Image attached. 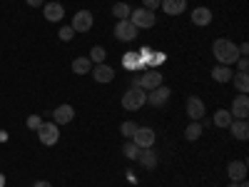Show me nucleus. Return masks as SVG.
Listing matches in <instances>:
<instances>
[{
	"label": "nucleus",
	"mask_w": 249,
	"mask_h": 187,
	"mask_svg": "<svg viewBox=\"0 0 249 187\" xmlns=\"http://www.w3.org/2000/svg\"><path fill=\"white\" fill-rule=\"evenodd\" d=\"M212 53H214V57H217L219 65H232V62H237V57H239L237 45L232 43V40H227V37H217V40H214Z\"/></svg>",
	"instance_id": "1"
},
{
	"label": "nucleus",
	"mask_w": 249,
	"mask_h": 187,
	"mask_svg": "<svg viewBox=\"0 0 249 187\" xmlns=\"http://www.w3.org/2000/svg\"><path fill=\"white\" fill-rule=\"evenodd\" d=\"M130 23H132L137 30H147V28H152V25L157 23V15H155V10L137 8V10L130 13Z\"/></svg>",
	"instance_id": "2"
},
{
	"label": "nucleus",
	"mask_w": 249,
	"mask_h": 187,
	"mask_svg": "<svg viewBox=\"0 0 249 187\" xmlns=\"http://www.w3.org/2000/svg\"><path fill=\"white\" fill-rule=\"evenodd\" d=\"M144 102H147V93H144L142 88H130L122 95V108L124 110H140Z\"/></svg>",
	"instance_id": "3"
},
{
	"label": "nucleus",
	"mask_w": 249,
	"mask_h": 187,
	"mask_svg": "<svg viewBox=\"0 0 249 187\" xmlns=\"http://www.w3.org/2000/svg\"><path fill=\"white\" fill-rule=\"evenodd\" d=\"M37 137H40V142H43V145H48V148L57 145V140H60L57 125L55 122H43V125H40V130H37Z\"/></svg>",
	"instance_id": "4"
},
{
	"label": "nucleus",
	"mask_w": 249,
	"mask_h": 187,
	"mask_svg": "<svg viewBox=\"0 0 249 187\" xmlns=\"http://www.w3.org/2000/svg\"><path fill=\"white\" fill-rule=\"evenodd\" d=\"M137 28L130 23V18H124V20H117V25H115V37L122 40V43H130V40L137 37Z\"/></svg>",
	"instance_id": "5"
},
{
	"label": "nucleus",
	"mask_w": 249,
	"mask_h": 187,
	"mask_svg": "<svg viewBox=\"0 0 249 187\" xmlns=\"http://www.w3.org/2000/svg\"><path fill=\"white\" fill-rule=\"evenodd\" d=\"M160 85H164V75H162L160 70H147V73L140 75V88H142L144 93H150V90H155V88H160Z\"/></svg>",
	"instance_id": "6"
},
{
	"label": "nucleus",
	"mask_w": 249,
	"mask_h": 187,
	"mask_svg": "<svg viewBox=\"0 0 249 187\" xmlns=\"http://www.w3.org/2000/svg\"><path fill=\"white\" fill-rule=\"evenodd\" d=\"M170 97H172V90L167 88V85H160V88H155V90H150V95H147V102L152 108H164L170 102Z\"/></svg>",
	"instance_id": "7"
},
{
	"label": "nucleus",
	"mask_w": 249,
	"mask_h": 187,
	"mask_svg": "<svg viewBox=\"0 0 249 187\" xmlns=\"http://www.w3.org/2000/svg\"><path fill=\"white\" fill-rule=\"evenodd\" d=\"M92 20H95V15H92L90 10H80V13H75L70 28H72L75 33H88V30L92 28Z\"/></svg>",
	"instance_id": "8"
},
{
	"label": "nucleus",
	"mask_w": 249,
	"mask_h": 187,
	"mask_svg": "<svg viewBox=\"0 0 249 187\" xmlns=\"http://www.w3.org/2000/svg\"><path fill=\"white\" fill-rule=\"evenodd\" d=\"M155 130L152 128H137V132L132 135V142L137 145V148H152V145H155Z\"/></svg>",
	"instance_id": "9"
},
{
	"label": "nucleus",
	"mask_w": 249,
	"mask_h": 187,
	"mask_svg": "<svg viewBox=\"0 0 249 187\" xmlns=\"http://www.w3.org/2000/svg\"><path fill=\"white\" fill-rule=\"evenodd\" d=\"M232 117L234 120H247V115H249V97L247 95H237L234 100H232Z\"/></svg>",
	"instance_id": "10"
},
{
	"label": "nucleus",
	"mask_w": 249,
	"mask_h": 187,
	"mask_svg": "<svg viewBox=\"0 0 249 187\" xmlns=\"http://www.w3.org/2000/svg\"><path fill=\"white\" fill-rule=\"evenodd\" d=\"M187 117L190 120H197V122H202V117H204V102L199 100V97H187Z\"/></svg>",
	"instance_id": "11"
},
{
	"label": "nucleus",
	"mask_w": 249,
	"mask_h": 187,
	"mask_svg": "<svg viewBox=\"0 0 249 187\" xmlns=\"http://www.w3.org/2000/svg\"><path fill=\"white\" fill-rule=\"evenodd\" d=\"M75 120V108L72 105H60V108H55V112H53V122L55 125H68V122H72Z\"/></svg>",
	"instance_id": "12"
},
{
	"label": "nucleus",
	"mask_w": 249,
	"mask_h": 187,
	"mask_svg": "<svg viewBox=\"0 0 249 187\" xmlns=\"http://www.w3.org/2000/svg\"><path fill=\"white\" fill-rule=\"evenodd\" d=\"M227 175H230L232 182H239L247 177V162L244 160H232L230 165H227Z\"/></svg>",
	"instance_id": "13"
},
{
	"label": "nucleus",
	"mask_w": 249,
	"mask_h": 187,
	"mask_svg": "<svg viewBox=\"0 0 249 187\" xmlns=\"http://www.w3.org/2000/svg\"><path fill=\"white\" fill-rule=\"evenodd\" d=\"M90 73H92L95 82H102V85H105V82H112V80H115V68L105 65V62H102V65H95Z\"/></svg>",
	"instance_id": "14"
},
{
	"label": "nucleus",
	"mask_w": 249,
	"mask_h": 187,
	"mask_svg": "<svg viewBox=\"0 0 249 187\" xmlns=\"http://www.w3.org/2000/svg\"><path fill=\"white\" fill-rule=\"evenodd\" d=\"M43 15H45V20H50V23H60V20L65 18V8H62L60 3H45Z\"/></svg>",
	"instance_id": "15"
},
{
	"label": "nucleus",
	"mask_w": 249,
	"mask_h": 187,
	"mask_svg": "<svg viewBox=\"0 0 249 187\" xmlns=\"http://www.w3.org/2000/svg\"><path fill=\"white\" fill-rule=\"evenodd\" d=\"M192 23L197 25V28H207V25H210L212 23V10L210 8H195L192 10Z\"/></svg>",
	"instance_id": "16"
},
{
	"label": "nucleus",
	"mask_w": 249,
	"mask_h": 187,
	"mask_svg": "<svg viewBox=\"0 0 249 187\" xmlns=\"http://www.w3.org/2000/svg\"><path fill=\"white\" fill-rule=\"evenodd\" d=\"M230 130H232V137L234 140H247L249 137V125H247V120H232V125H230Z\"/></svg>",
	"instance_id": "17"
},
{
	"label": "nucleus",
	"mask_w": 249,
	"mask_h": 187,
	"mask_svg": "<svg viewBox=\"0 0 249 187\" xmlns=\"http://www.w3.org/2000/svg\"><path fill=\"white\" fill-rule=\"evenodd\" d=\"M167 15H179V13H184V8H187V0H162V5H160Z\"/></svg>",
	"instance_id": "18"
},
{
	"label": "nucleus",
	"mask_w": 249,
	"mask_h": 187,
	"mask_svg": "<svg viewBox=\"0 0 249 187\" xmlns=\"http://www.w3.org/2000/svg\"><path fill=\"white\" fill-rule=\"evenodd\" d=\"M137 162L142 165V168H147V170H152V168H157V162H160V157L150 150V148H144V150H140V157H137Z\"/></svg>",
	"instance_id": "19"
},
{
	"label": "nucleus",
	"mask_w": 249,
	"mask_h": 187,
	"mask_svg": "<svg viewBox=\"0 0 249 187\" xmlns=\"http://www.w3.org/2000/svg\"><path fill=\"white\" fill-rule=\"evenodd\" d=\"M232 75H234V70H232L230 65H217V68L212 70L214 82H230V80H232Z\"/></svg>",
	"instance_id": "20"
},
{
	"label": "nucleus",
	"mask_w": 249,
	"mask_h": 187,
	"mask_svg": "<svg viewBox=\"0 0 249 187\" xmlns=\"http://www.w3.org/2000/svg\"><path fill=\"white\" fill-rule=\"evenodd\" d=\"M199 137H202V122L192 120V122L187 125V128H184V140L195 142V140H199Z\"/></svg>",
	"instance_id": "21"
},
{
	"label": "nucleus",
	"mask_w": 249,
	"mask_h": 187,
	"mask_svg": "<svg viewBox=\"0 0 249 187\" xmlns=\"http://www.w3.org/2000/svg\"><path fill=\"white\" fill-rule=\"evenodd\" d=\"M90 70H92L90 57H75V60H72V73H77V75H88Z\"/></svg>",
	"instance_id": "22"
},
{
	"label": "nucleus",
	"mask_w": 249,
	"mask_h": 187,
	"mask_svg": "<svg viewBox=\"0 0 249 187\" xmlns=\"http://www.w3.org/2000/svg\"><path fill=\"white\" fill-rule=\"evenodd\" d=\"M232 112L230 110H217L214 112V125H217V128H230V125H232Z\"/></svg>",
	"instance_id": "23"
},
{
	"label": "nucleus",
	"mask_w": 249,
	"mask_h": 187,
	"mask_svg": "<svg viewBox=\"0 0 249 187\" xmlns=\"http://www.w3.org/2000/svg\"><path fill=\"white\" fill-rule=\"evenodd\" d=\"M230 82H234V88H237L242 95H247V90H249V77H247V73H237V75H232Z\"/></svg>",
	"instance_id": "24"
},
{
	"label": "nucleus",
	"mask_w": 249,
	"mask_h": 187,
	"mask_svg": "<svg viewBox=\"0 0 249 187\" xmlns=\"http://www.w3.org/2000/svg\"><path fill=\"white\" fill-rule=\"evenodd\" d=\"M90 62L92 65H102V62H105V57H107V53H105V48L102 45H95V48H90Z\"/></svg>",
	"instance_id": "25"
},
{
	"label": "nucleus",
	"mask_w": 249,
	"mask_h": 187,
	"mask_svg": "<svg viewBox=\"0 0 249 187\" xmlns=\"http://www.w3.org/2000/svg\"><path fill=\"white\" fill-rule=\"evenodd\" d=\"M140 150L142 148H137L132 140H127V142H124V148H122V152H124V157H127V160H137L140 157Z\"/></svg>",
	"instance_id": "26"
},
{
	"label": "nucleus",
	"mask_w": 249,
	"mask_h": 187,
	"mask_svg": "<svg viewBox=\"0 0 249 187\" xmlns=\"http://www.w3.org/2000/svg\"><path fill=\"white\" fill-rule=\"evenodd\" d=\"M130 13H132V10H130V5H127V3H115V5H112V15H115L117 20L130 18Z\"/></svg>",
	"instance_id": "27"
},
{
	"label": "nucleus",
	"mask_w": 249,
	"mask_h": 187,
	"mask_svg": "<svg viewBox=\"0 0 249 187\" xmlns=\"http://www.w3.org/2000/svg\"><path fill=\"white\" fill-rule=\"evenodd\" d=\"M137 128H140V125H135L132 120H124V122L120 125V132H122L124 137H127V140H132V135L137 132Z\"/></svg>",
	"instance_id": "28"
},
{
	"label": "nucleus",
	"mask_w": 249,
	"mask_h": 187,
	"mask_svg": "<svg viewBox=\"0 0 249 187\" xmlns=\"http://www.w3.org/2000/svg\"><path fill=\"white\" fill-rule=\"evenodd\" d=\"M25 125H28L30 130H35V132H37V130H40V125H43V120H40V115H30V117L25 120Z\"/></svg>",
	"instance_id": "29"
},
{
	"label": "nucleus",
	"mask_w": 249,
	"mask_h": 187,
	"mask_svg": "<svg viewBox=\"0 0 249 187\" xmlns=\"http://www.w3.org/2000/svg\"><path fill=\"white\" fill-rule=\"evenodd\" d=\"M57 35H60V40H62V43H70V40L75 37V30H72V28L68 25V28H62V30H60Z\"/></svg>",
	"instance_id": "30"
},
{
	"label": "nucleus",
	"mask_w": 249,
	"mask_h": 187,
	"mask_svg": "<svg viewBox=\"0 0 249 187\" xmlns=\"http://www.w3.org/2000/svg\"><path fill=\"white\" fill-rule=\"evenodd\" d=\"M142 5L147 8V10H157L162 5V0H142Z\"/></svg>",
	"instance_id": "31"
},
{
	"label": "nucleus",
	"mask_w": 249,
	"mask_h": 187,
	"mask_svg": "<svg viewBox=\"0 0 249 187\" xmlns=\"http://www.w3.org/2000/svg\"><path fill=\"white\" fill-rule=\"evenodd\" d=\"M237 70L239 73H247L249 70V60L247 57H237Z\"/></svg>",
	"instance_id": "32"
},
{
	"label": "nucleus",
	"mask_w": 249,
	"mask_h": 187,
	"mask_svg": "<svg viewBox=\"0 0 249 187\" xmlns=\"http://www.w3.org/2000/svg\"><path fill=\"white\" fill-rule=\"evenodd\" d=\"M25 3H28L30 8H40V5H45V0H25Z\"/></svg>",
	"instance_id": "33"
},
{
	"label": "nucleus",
	"mask_w": 249,
	"mask_h": 187,
	"mask_svg": "<svg viewBox=\"0 0 249 187\" xmlns=\"http://www.w3.org/2000/svg\"><path fill=\"white\" fill-rule=\"evenodd\" d=\"M33 187H53V185H50V182H48V180H37V182H35V185H33Z\"/></svg>",
	"instance_id": "34"
},
{
	"label": "nucleus",
	"mask_w": 249,
	"mask_h": 187,
	"mask_svg": "<svg viewBox=\"0 0 249 187\" xmlns=\"http://www.w3.org/2000/svg\"><path fill=\"white\" fill-rule=\"evenodd\" d=\"M0 187H5V175L0 172Z\"/></svg>",
	"instance_id": "35"
},
{
	"label": "nucleus",
	"mask_w": 249,
	"mask_h": 187,
	"mask_svg": "<svg viewBox=\"0 0 249 187\" xmlns=\"http://www.w3.org/2000/svg\"><path fill=\"white\" fill-rule=\"evenodd\" d=\"M239 187H249V185H247V180H239Z\"/></svg>",
	"instance_id": "36"
},
{
	"label": "nucleus",
	"mask_w": 249,
	"mask_h": 187,
	"mask_svg": "<svg viewBox=\"0 0 249 187\" xmlns=\"http://www.w3.org/2000/svg\"><path fill=\"white\" fill-rule=\"evenodd\" d=\"M230 187H239V182H230Z\"/></svg>",
	"instance_id": "37"
}]
</instances>
